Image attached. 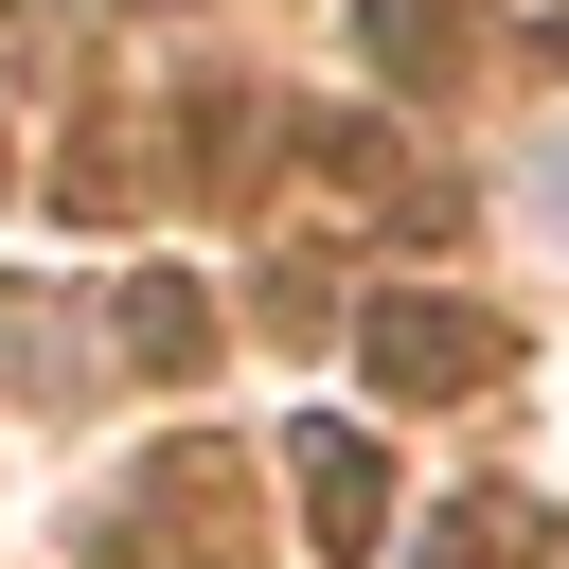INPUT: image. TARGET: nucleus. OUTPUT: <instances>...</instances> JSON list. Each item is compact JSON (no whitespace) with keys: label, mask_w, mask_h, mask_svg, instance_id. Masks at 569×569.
<instances>
[{"label":"nucleus","mask_w":569,"mask_h":569,"mask_svg":"<svg viewBox=\"0 0 569 569\" xmlns=\"http://www.w3.org/2000/svg\"><path fill=\"white\" fill-rule=\"evenodd\" d=\"M551 71H569V0H551Z\"/></svg>","instance_id":"5"},{"label":"nucleus","mask_w":569,"mask_h":569,"mask_svg":"<svg viewBox=\"0 0 569 569\" xmlns=\"http://www.w3.org/2000/svg\"><path fill=\"white\" fill-rule=\"evenodd\" d=\"M107 338H124V356H142V373H196V356H213V302H196V284H178V267H142V284H124V302H107Z\"/></svg>","instance_id":"3"},{"label":"nucleus","mask_w":569,"mask_h":569,"mask_svg":"<svg viewBox=\"0 0 569 569\" xmlns=\"http://www.w3.org/2000/svg\"><path fill=\"white\" fill-rule=\"evenodd\" d=\"M356 356H373L391 391H480V373H498V320H480V302H373Z\"/></svg>","instance_id":"1"},{"label":"nucleus","mask_w":569,"mask_h":569,"mask_svg":"<svg viewBox=\"0 0 569 569\" xmlns=\"http://www.w3.org/2000/svg\"><path fill=\"white\" fill-rule=\"evenodd\" d=\"M373 71H391V89H445V71H462V18H445V0H373Z\"/></svg>","instance_id":"4"},{"label":"nucleus","mask_w":569,"mask_h":569,"mask_svg":"<svg viewBox=\"0 0 569 569\" xmlns=\"http://www.w3.org/2000/svg\"><path fill=\"white\" fill-rule=\"evenodd\" d=\"M302 533H320V569H356V551L391 533V462H373V427H302Z\"/></svg>","instance_id":"2"}]
</instances>
